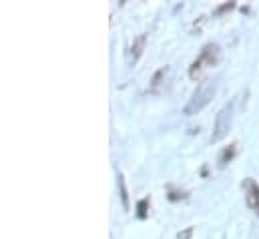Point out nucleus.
<instances>
[{
	"label": "nucleus",
	"mask_w": 259,
	"mask_h": 239,
	"mask_svg": "<svg viewBox=\"0 0 259 239\" xmlns=\"http://www.w3.org/2000/svg\"><path fill=\"white\" fill-rule=\"evenodd\" d=\"M215 91H217V83H215V81H211V78L201 81V83L197 85V89L193 91L191 99L187 101L183 113H185L187 117H193V115H197V113H201V111L211 103Z\"/></svg>",
	"instance_id": "obj_1"
},
{
	"label": "nucleus",
	"mask_w": 259,
	"mask_h": 239,
	"mask_svg": "<svg viewBox=\"0 0 259 239\" xmlns=\"http://www.w3.org/2000/svg\"><path fill=\"white\" fill-rule=\"evenodd\" d=\"M221 57H223V53H221V47H219L217 43L205 45L203 51L199 53V57H197L195 62L191 64V68H189V76H191L193 81H197L203 68H207V66H217V64L221 62Z\"/></svg>",
	"instance_id": "obj_2"
},
{
	"label": "nucleus",
	"mask_w": 259,
	"mask_h": 239,
	"mask_svg": "<svg viewBox=\"0 0 259 239\" xmlns=\"http://www.w3.org/2000/svg\"><path fill=\"white\" fill-rule=\"evenodd\" d=\"M231 121H233V101L227 103L215 117V125H213V133H211V141L217 143L221 139L227 137L229 129H231Z\"/></svg>",
	"instance_id": "obj_3"
},
{
	"label": "nucleus",
	"mask_w": 259,
	"mask_h": 239,
	"mask_svg": "<svg viewBox=\"0 0 259 239\" xmlns=\"http://www.w3.org/2000/svg\"><path fill=\"white\" fill-rule=\"evenodd\" d=\"M243 191H245V203H247V207L259 217V185H257V181L251 179V177H247V179L243 181Z\"/></svg>",
	"instance_id": "obj_4"
},
{
	"label": "nucleus",
	"mask_w": 259,
	"mask_h": 239,
	"mask_svg": "<svg viewBox=\"0 0 259 239\" xmlns=\"http://www.w3.org/2000/svg\"><path fill=\"white\" fill-rule=\"evenodd\" d=\"M145 45H147V34H139V36L133 41V45H131V53H129L131 66L141 59V55H143V51H145Z\"/></svg>",
	"instance_id": "obj_5"
},
{
	"label": "nucleus",
	"mask_w": 259,
	"mask_h": 239,
	"mask_svg": "<svg viewBox=\"0 0 259 239\" xmlns=\"http://www.w3.org/2000/svg\"><path fill=\"white\" fill-rule=\"evenodd\" d=\"M167 72H169V68H167V66H163V68H159V70L155 72V76H153V81H151V87H149V91H151V93H157V91H159V87L163 85V83H161V78H163Z\"/></svg>",
	"instance_id": "obj_6"
},
{
	"label": "nucleus",
	"mask_w": 259,
	"mask_h": 239,
	"mask_svg": "<svg viewBox=\"0 0 259 239\" xmlns=\"http://www.w3.org/2000/svg\"><path fill=\"white\" fill-rule=\"evenodd\" d=\"M117 185H119V191H121V201H123V207L129 211V193H127V185H125V177L119 173L117 177Z\"/></svg>",
	"instance_id": "obj_7"
},
{
	"label": "nucleus",
	"mask_w": 259,
	"mask_h": 239,
	"mask_svg": "<svg viewBox=\"0 0 259 239\" xmlns=\"http://www.w3.org/2000/svg\"><path fill=\"white\" fill-rule=\"evenodd\" d=\"M233 157H235V145L227 147V149H225V151H223V153L219 155V167L223 169V167H225V165H227V163H229V161H231Z\"/></svg>",
	"instance_id": "obj_8"
},
{
	"label": "nucleus",
	"mask_w": 259,
	"mask_h": 239,
	"mask_svg": "<svg viewBox=\"0 0 259 239\" xmlns=\"http://www.w3.org/2000/svg\"><path fill=\"white\" fill-rule=\"evenodd\" d=\"M147 205H149V199H141L139 205H137V217L139 219H145L147 217Z\"/></svg>",
	"instance_id": "obj_9"
}]
</instances>
